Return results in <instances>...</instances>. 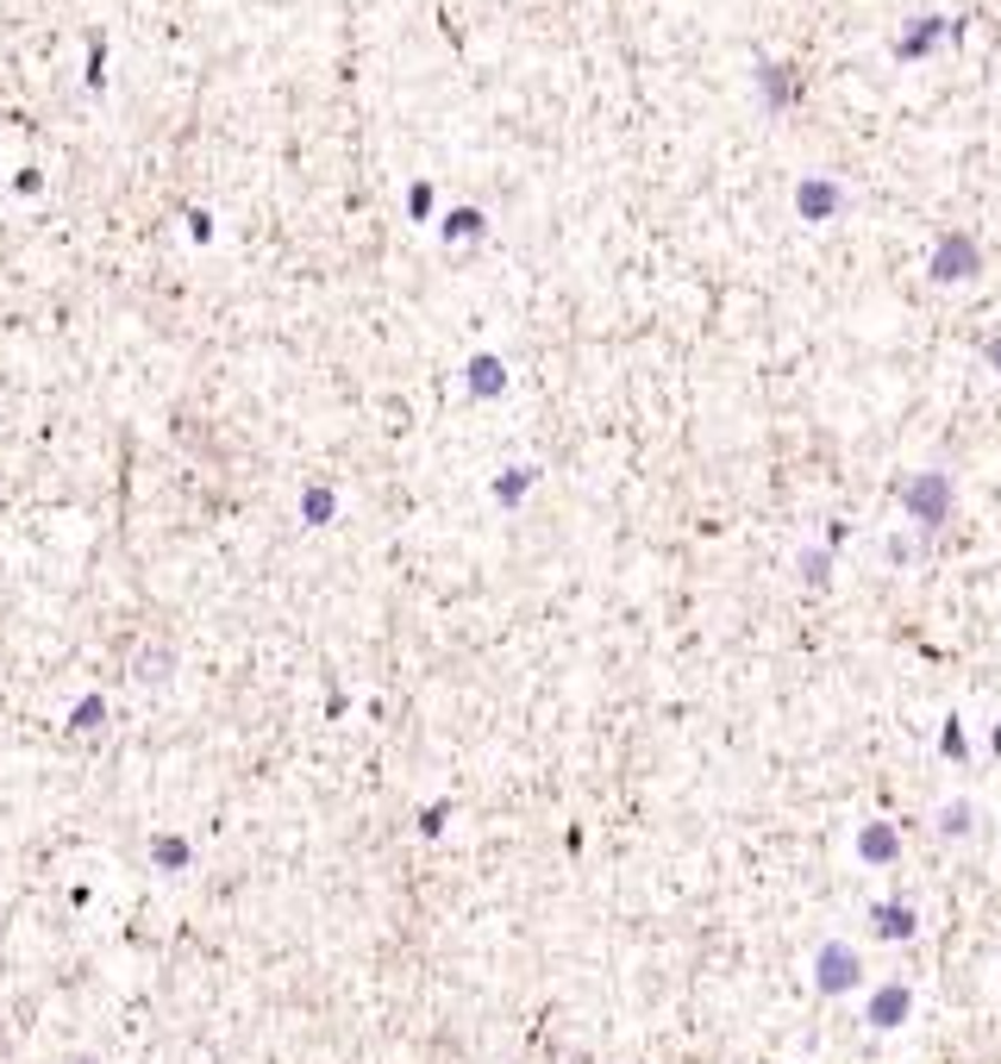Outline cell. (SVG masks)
Here are the masks:
<instances>
[{
  "label": "cell",
  "mask_w": 1001,
  "mask_h": 1064,
  "mask_svg": "<svg viewBox=\"0 0 1001 1064\" xmlns=\"http://www.w3.org/2000/svg\"><path fill=\"white\" fill-rule=\"evenodd\" d=\"M902 507L921 520V533H939V526L951 520V476H939V470L914 476V483L902 488Z\"/></svg>",
  "instance_id": "cell-1"
},
{
  "label": "cell",
  "mask_w": 1001,
  "mask_h": 1064,
  "mask_svg": "<svg viewBox=\"0 0 1001 1064\" xmlns=\"http://www.w3.org/2000/svg\"><path fill=\"white\" fill-rule=\"evenodd\" d=\"M977 270H982V245L970 233H945L939 245H933V257H926V276H933V282H970Z\"/></svg>",
  "instance_id": "cell-2"
},
{
  "label": "cell",
  "mask_w": 1001,
  "mask_h": 1064,
  "mask_svg": "<svg viewBox=\"0 0 1001 1064\" xmlns=\"http://www.w3.org/2000/svg\"><path fill=\"white\" fill-rule=\"evenodd\" d=\"M814 984L827 989V996H846V989L864 984V958L851 952V939H827V946L814 952Z\"/></svg>",
  "instance_id": "cell-3"
},
{
  "label": "cell",
  "mask_w": 1001,
  "mask_h": 1064,
  "mask_svg": "<svg viewBox=\"0 0 1001 1064\" xmlns=\"http://www.w3.org/2000/svg\"><path fill=\"white\" fill-rule=\"evenodd\" d=\"M907 1014H914V989H907V984H883L876 996H870V1008H864L870 1033H895Z\"/></svg>",
  "instance_id": "cell-4"
},
{
  "label": "cell",
  "mask_w": 1001,
  "mask_h": 1064,
  "mask_svg": "<svg viewBox=\"0 0 1001 1064\" xmlns=\"http://www.w3.org/2000/svg\"><path fill=\"white\" fill-rule=\"evenodd\" d=\"M945 39H958V20H939V13H926V20H914L902 39H895V57H902V63H921L926 51H933V44H945Z\"/></svg>",
  "instance_id": "cell-5"
},
{
  "label": "cell",
  "mask_w": 1001,
  "mask_h": 1064,
  "mask_svg": "<svg viewBox=\"0 0 1001 1064\" xmlns=\"http://www.w3.org/2000/svg\"><path fill=\"white\" fill-rule=\"evenodd\" d=\"M839 207H846V189H839L832 175H808V182L795 189V213H801V219H814V226H820V219H832Z\"/></svg>",
  "instance_id": "cell-6"
},
{
  "label": "cell",
  "mask_w": 1001,
  "mask_h": 1064,
  "mask_svg": "<svg viewBox=\"0 0 1001 1064\" xmlns=\"http://www.w3.org/2000/svg\"><path fill=\"white\" fill-rule=\"evenodd\" d=\"M858 858H864V864H876V871H883V864H895V858H902V832L889 827V820H870V827L858 832Z\"/></svg>",
  "instance_id": "cell-7"
},
{
  "label": "cell",
  "mask_w": 1001,
  "mask_h": 1064,
  "mask_svg": "<svg viewBox=\"0 0 1001 1064\" xmlns=\"http://www.w3.org/2000/svg\"><path fill=\"white\" fill-rule=\"evenodd\" d=\"M914 927H921V914L907 909V902H876V909H870V933H876V939H907Z\"/></svg>",
  "instance_id": "cell-8"
},
{
  "label": "cell",
  "mask_w": 1001,
  "mask_h": 1064,
  "mask_svg": "<svg viewBox=\"0 0 1001 1064\" xmlns=\"http://www.w3.org/2000/svg\"><path fill=\"white\" fill-rule=\"evenodd\" d=\"M757 82H764V107H789V100L801 95V82H795L789 63H764V69H757Z\"/></svg>",
  "instance_id": "cell-9"
},
{
  "label": "cell",
  "mask_w": 1001,
  "mask_h": 1064,
  "mask_svg": "<svg viewBox=\"0 0 1001 1064\" xmlns=\"http://www.w3.org/2000/svg\"><path fill=\"white\" fill-rule=\"evenodd\" d=\"M970 827H977V808H970V802H945V808H939V832H945V839H970Z\"/></svg>",
  "instance_id": "cell-10"
},
{
  "label": "cell",
  "mask_w": 1001,
  "mask_h": 1064,
  "mask_svg": "<svg viewBox=\"0 0 1001 1064\" xmlns=\"http://www.w3.org/2000/svg\"><path fill=\"white\" fill-rule=\"evenodd\" d=\"M501 376H507V369H501L495 357H476V364H470V383H476L482 395H501V388H507Z\"/></svg>",
  "instance_id": "cell-11"
},
{
  "label": "cell",
  "mask_w": 1001,
  "mask_h": 1064,
  "mask_svg": "<svg viewBox=\"0 0 1001 1064\" xmlns=\"http://www.w3.org/2000/svg\"><path fill=\"white\" fill-rule=\"evenodd\" d=\"M476 233H482V213H470V207H458L444 219V238H476Z\"/></svg>",
  "instance_id": "cell-12"
},
{
  "label": "cell",
  "mask_w": 1001,
  "mask_h": 1064,
  "mask_svg": "<svg viewBox=\"0 0 1001 1064\" xmlns=\"http://www.w3.org/2000/svg\"><path fill=\"white\" fill-rule=\"evenodd\" d=\"M939 752H945V757H958V764H964V757H970V739H964V727H958V720H945V733H939Z\"/></svg>",
  "instance_id": "cell-13"
},
{
  "label": "cell",
  "mask_w": 1001,
  "mask_h": 1064,
  "mask_svg": "<svg viewBox=\"0 0 1001 1064\" xmlns=\"http://www.w3.org/2000/svg\"><path fill=\"white\" fill-rule=\"evenodd\" d=\"M526 483H532V470H507V476H501V502H520Z\"/></svg>",
  "instance_id": "cell-14"
},
{
  "label": "cell",
  "mask_w": 1001,
  "mask_h": 1064,
  "mask_svg": "<svg viewBox=\"0 0 1001 1064\" xmlns=\"http://www.w3.org/2000/svg\"><path fill=\"white\" fill-rule=\"evenodd\" d=\"M827 570H832L827 551H808V558H801V577H808V582H827Z\"/></svg>",
  "instance_id": "cell-15"
},
{
  "label": "cell",
  "mask_w": 1001,
  "mask_h": 1064,
  "mask_svg": "<svg viewBox=\"0 0 1001 1064\" xmlns=\"http://www.w3.org/2000/svg\"><path fill=\"white\" fill-rule=\"evenodd\" d=\"M326 514H332V495H326V488H313V495H308V520H326Z\"/></svg>",
  "instance_id": "cell-16"
},
{
  "label": "cell",
  "mask_w": 1001,
  "mask_h": 1064,
  "mask_svg": "<svg viewBox=\"0 0 1001 1064\" xmlns=\"http://www.w3.org/2000/svg\"><path fill=\"white\" fill-rule=\"evenodd\" d=\"M989 364H995V369H1001V338H989Z\"/></svg>",
  "instance_id": "cell-17"
},
{
  "label": "cell",
  "mask_w": 1001,
  "mask_h": 1064,
  "mask_svg": "<svg viewBox=\"0 0 1001 1064\" xmlns=\"http://www.w3.org/2000/svg\"><path fill=\"white\" fill-rule=\"evenodd\" d=\"M989 752H995V757H1001V720H995V733H989Z\"/></svg>",
  "instance_id": "cell-18"
}]
</instances>
